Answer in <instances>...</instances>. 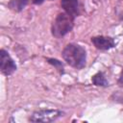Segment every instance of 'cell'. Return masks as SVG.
Here are the masks:
<instances>
[{"label": "cell", "mask_w": 123, "mask_h": 123, "mask_svg": "<svg viewBox=\"0 0 123 123\" xmlns=\"http://www.w3.org/2000/svg\"><path fill=\"white\" fill-rule=\"evenodd\" d=\"M62 56L64 62H66L67 64H69L74 68L81 69L86 65V52L85 48L79 44H75V43L67 44L63 48L62 52Z\"/></svg>", "instance_id": "cell-1"}, {"label": "cell", "mask_w": 123, "mask_h": 123, "mask_svg": "<svg viewBox=\"0 0 123 123\" xmlns=\"http://www.w3.org/2000/svg\"><path fill=\"white\" fill-rule=\"evenodd\" d=\"M74 25V18L65 12L59 13L52 24V35L55 37H62L69 33Z\"/></svg>", "instance_id": "cell-2"}, {"label": "cell", "mask_w": 123, "mask_h": 123, "mask_svg": "<svg viewBox=\"0 0 123 123\" xmlns=\"http://www.w3.org/2000/svg\"><path fill=\"white\" fill-rule=\"evenodd\" d=\"M64 112L60 110L52 109H43L33 112L29 120L31 122H53L58 118L63 116Z\"/></svg>", "instance_id": "cell-3"}, {"label": "cell", "mask_w": 123, "mask_h": 123, "mask_svg": "<svg viewBox=\"0 0 123 123\" xmlns=\"http://www.w3.org/2000/svg\"><path fill=\"white\" fill-rule=\"evenodd\" d=\"M0 57H1V62H0V69L2 74H4L5 76H10L12 75L15 70H16V64L13 62V60L11 58V56L9 55V53L4 50L1 49L0 51Z\"/></svg>", "instance_id": "cell-4"}, {"label": "cell", "mask_w": 123, "mask_h": 123, "mask_svg": "<svg viewBox=\"0 0 123 123\" xmlns=\"http://www.w3.org/2000/svg\"><path fill=\"white\" fill-rule=\"evenodd\" d=\"M91 42L95 46V48L99 50H110L115 46L114 39L111 37L106 36H97L91 37Z\"/></svg>", "instance_id": "cell-5"}, {"label": "cell", "mask_w": 123, "mask_h": 123, "mask_svg": "<svg viewBox=\"0 0 123 123\" xmlns=\"http://www.w3.org/2000/svg\"><path fill=\"white\" fill-rule=\"evenodd\" d=\"M61 6L64 12L69 14L71 17L75 18L80 14V8L78 0H62Z\"/></svg>", "instance_id": "cell-6"}, {"label": "cell", "mask_w": 123, "mask_h": 123, "mask_svg": "<svg viewBox=\"0 0 123 123\" xmlns=\"http://www.w3.org/2000/svg\"><path fill=\"white\" fill-rule=\"evenodd\" d=\"M91 81H92V84L97 86H109V82L106 79L103 72H97L96 74H94L91 78Z\"/></svg>", "instance_id": "cell-7"}, {"label": "cell", "mask_w": 123, "mask_h": 123, "mask_svg": "<svg viewBox=\"0 0 123 123\" xmlns=\"http://www.w3.org/2000/svg\"><path fill=\"white\" fill-rule=\"evenodd\" d=\"M27 4L28 0H11L8 4V7L14 12H21Z\"/></svg>", "instance_id": "cell-8"}, {"label": "cell", "mask_w": 123, "mask_h": 123, "mask_svg": "<svg viewBox=\"0 0 123 123\" xmlns=\"http://www.w3.org/2000/svg\"><path fill=\"white\" fill-rule=\"evenodd\" d=\"M46 61H47L50 64L54 65V66L57 68V70H58L61 74L63 73V64H62L60 61H58V60H56V59H49V58H47Z\"/></svg>", "instance_id": "cell-9"}, {"label": "cell", "mask_w": 123, "mask_h": 123, "mask_svg": "<svg viewBox=\"0 0 123 123\" xmlns=\"http://www.w3.org/2000/svg\"><path fill=\"white\" fill-rule=\"evenodd\" d=\"M117 84H118V86H119L120 87L123 88V70H122V72H121V74H120V76H119V79H118V81H117Z\"/></svg>", "instance_id": "cell-10"}, {"label": "cell", "mask_w": 123, "mask_h": 123, "mask_svg": "<svg viewBox=\"0 0 123 123\" xmlns=\"http://www.w3.org/2000/svg\"><path fill=\"white\" fill-rule=\"evenodd\" d=\"M44 1H45V0H33V3L36 4V5H40V4H42Z\"/></svg>", "instance_id": "cell-11"}]
</instances>
